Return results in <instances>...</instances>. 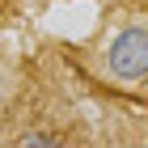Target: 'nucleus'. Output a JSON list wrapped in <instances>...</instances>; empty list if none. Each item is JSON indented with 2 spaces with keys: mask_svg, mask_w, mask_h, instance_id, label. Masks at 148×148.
Returning a JSON list of instances; mask_svg holds the SVG:
<instances>
[{
  "mask_svg": "<svg viewBox=\"0 0 148 148\" xmlns=\"http://www.w3.org/2000/svg\"><path fill=\"white\" fill-rule=\"evenodd\" d=\"M13 144H64V136H51V131H21V136L13 140Z\"/></svg>",
  "mask_w": 148,
  "mask_h": 148,
  "instance_id": "f03ea898",
  "label": "nucleus"
},
{
  "mask_svg": "<svg viewBox=\"0 0 148 148\" xmlns=\"http://www.w3.org/2000/svg\"><path fill=\"white\" fill-rule=\"evenodd\" d=\"M106 68L114 80H148V25L144 21H127L123 30H114L106 42Z\"/></svg>",
  "mask_w": 148,
  "mask_h": 148,
  "instance_id": "f257e3e1",
  "label": "nucleus"
}]
</instances>
